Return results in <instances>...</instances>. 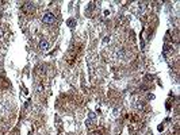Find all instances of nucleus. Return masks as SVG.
Wrapping results in <instances>:
<instances>
[{
	"instance_id": "1",
	"label": "nucleus",
	"mask_w": 180,
	"mask_h": 135,
	"mask_svg": "<svg viewBox=\"0 0 180 135\" xmlns=\"http://www.w3.org/2000/svg\"><path fill=\"white\" fill-rule=\"evenodd\" d=\"M54 22H56V16L51 12H45L44 14V16H42V23H45V25H53Z\"/></svg>"
},
{
	"instance_id": "2",
	"label": "nucleus",
	"mask_w": 180,
	"mask_h": 135,
	"mask_svg": "<svg viewBox=\"0 0 180 135\" xmlns=\"http://www.w3.org/2000/svg\"><path fill=\"white\" fill-rule=\"evenodd\" d=\"M34 9V4L33 3H25L23 4V11H33Z\"/></svg>"
},
{
	"instance_id": "3",
	"label": "nucleus",
	"mask_w": 180,
	"mask_h": 135,
	"mask_svg": "<svg viewBox=\"0 0 180 135\" xmlns=\"http://www.w3.org/2000/svg\"><path fill=\"white\" fill-rule=\"evenodd\" d=\"M47 45H49V43H47V41H41V42H39V49H41L42 51H45V50L47 49Z\"/></svg>"
}]
</instances>
